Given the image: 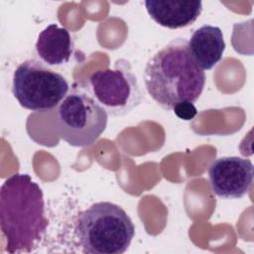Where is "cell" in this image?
<instances>
[{
    "label": "cell",
    "instance_id": "obj_1",
    "mask_svg": "<svg viewBox=\"0 0 254 254\" xmlns=\"http://www.w3.org/2000/svg\"><path fill=\"white\" fill-rule=\"evenodd\" d=\"M144 83L149 95L164 109L181 101L195 102L202 93L205 73L192 58L189 42L176 38L147 62Z\"/></svg>",
    "mask_w": 254,
    "mask_h": 254
},
{
    "label": "cell",
    "instance_id": "obj_2",
    "mask_svg": "<svg viewBox=\"0 0 254 254\" xmlns=\"http://www.w3.org/2000/svg\"><path fill=\"white\" fill-rule=\"evenodd\" d=\"M42 189L27 174H14L0 189V226L9 253L32 251L46 233Z\"/></svg>",
    "mask_w": 254,
    "mask_h": 254
},
{
    "label": "cell",
    "instance_id": "obj_3",
    "mask_svg": "<svg viewBox=\"0 0 254 254\" xmlns=\"http://www.w3.org/2000/svg\"><path fill=\"white\" fill-rule=\"evenodd\" d=\"M75 234L84 253L121 254L130 246L135 226L121 206L100 201L80 212Z\"/></svg>",
    "mask_w": 254,
    "mask_h": 254
},
{
    "label": "cell",
    "instance_id": "obj_4",
    "mask_svg": "<svg viewBox=\"0 0 254 254\" xmlns=\"http://www.w3.org/2000/svg\"><path fill=\"white\" fill-rule=\"evenodd\" d=\"M108 114L81 88H72L58 107V130L61 138L73 147L91 145L104 132Z\"/></svg>",
    "mask_w": 254,
    "mask_h": 254
},
{
    "label": "cell",
    "instance_id": "obj_5",
    "mask_svg": "<svg viewBox=\"0 0 254 254\" xmlns=\"http://www.w3.org/2000/svg\"><path fill=\"white\" fill-rule=\"evenodd\" d=\"M67 92L65 77L41 61L27 60L14 70L12 93L26 109L51 110L61 103Z\"/></svg>",
    "mask_w": 254,
    "mask_h": 254
},
{
    "label": "cell",
    "instance_id": "obj_6",
    "mask_svg": "<svg viewBox=\"0 0 254 254\" xmlns=\"http://www.w3.org/2000/svg\"><path fill=\"white\" fill-rule=\"evenodd\" d=\"M88 90L107 114L114 117L131 112L144 98L132 66L125 59L117 60L113 68L92 72Z\"/></svg>",
    "mask_w": 254,
    "mask_h": 254
},
{
    "label": "cell",
    "instance_id": "obj_7",
    "mask_svg": "<svg viewBox=\"0 0 254 254\" xmlns=\"http://www.w3.org/2000/svg\"><path fill=\"white\" fill-rule=\"evenodd\" d=\"M254 167L249 159L220 157L208 169L212 191L222 198H240L251 189Z\"/></svg>",
    "mask_w": 254,
    "mask_h": 254
},
{
    "label": "cell",
    "instance_id": "obj_8",
    "mask_svg": "<svg viewBox=\"0 0 254 254\" xmlns=\"http://www.w3.org/2000/svg\"><path fill=\"white\" fill-rule=\"evenodd\" d=\"M145 7L149 16L160 26L180 29L194 23L202 11L199 0H147Z\"/></svg>",
    "mask_w": 254,
    "mask_h": 254
},
{
    "label": "cell",
    "instance_id": "obj_9",
    "mask_svg": "<svg viewBox=\"0 0 254 254\" xmlns=\"http://www.w3.org/2000/svg\"><path fill=\"white\" fill-rule=\"evenodd\" d=\"M189 48L195 63L204 70L211 69L222 58L225 42L219 27L203 25L192 33Z\"/></svg>",
    "mask_w": 254,
    "mask_h": 254
},
{
    "label": "cell",
    "instance_id": "obj_10",
    "mask_svg": "<svg viewBox=\"0 0 254 254\" xmlns=\"http://www.w3.org/2000/svg\"><path fill=\"white\" fill-rule=\"evenodd\" d=\"M36 51L38 57L48 65L67 63L73 52V41L69 31L57 24L48 25L38 36Z\"/></svg>",
    "mask_w": 254,
    "mask_h": 254
},
{
    "label": "cell",
    "instance_id": "obj_11",
    "mask_svg": "<svg viewBox=\"0 0 254 254\" xmlns=\"http://www.w3.org/2000/svg\"><path fill=\"white\" fill-rule=\"evenodd\" d=\"M172 110L178 118L186 121L193 119L197 114L196 107L190 101H181L177 103Z\"/></svg>",
    "mask_w": 254,
    "mask_h": 254
}]
</instances>
